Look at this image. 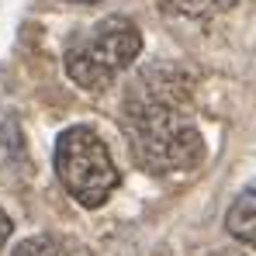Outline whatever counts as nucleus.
<instances>
[{
	"instance_id": "obj_1",
	"label": "nucleus",
	"mask_w": 256,
	"mask_h": 256,
	"mask_svg": "<svg viewBox=\"0 0 256 256\" xmlns=\"http://www.w3.org/2000/svg\"><path fill=\"white\" fill-rule=\"evenodd\" d=\"M125 135L132 160L152 176L194 170L204 160V138L194 122L156 94H135L125 108Z\"/></svg>"
},
{
	"instance_id": "obj_2",
	"label": "nucleus",
	"mask_w": 256,
	"mask_h": 256,
	"mask_svg": "<svg viewBox=\"0 0 256 256\" xmlns=\"http://www.w3.org/2000/svg\"><path fill=\"white\" fill-rule=\"evenodd\" d=\"M138 52H142V32L135 28V21L111 14L66 48V73L76 86L97 94L114 84L118 73L138 59Z\"/></svg>"
},
{
	"instance_id": "obj_3",
	"label": "nucleus",
	"mask_w": 256,
	"mask_h": 256,
	"mask_svg": "<svg viewBox=\"0 0 256 256\" xmlns=\"http://www.w3.org/2000/svg\"><path fill=\"white\" fill-rule=\"evenodd\" d=\"M56 176L84 208H100L118 187V166L90 125H73L56 138Z\"/></svg>"
},
{
	"instance_id": "obj_4",
	"label": "nucleus",
	"mask_w": 256,
	"mask_h": 256,
	"mask_svg": "<svg viewBox=\"0 0 256 256\" xmlns=\"http://www.w3.org/2000/svg\"><path fill=\"white\" fill-rule=\"evenodd\" d=\"M225 232L239 239L242 246L256 250V187H246L242 194H236V201L225 212Z\"/></svg>"
},
{
	"instance_id": "obj_5",
	"label": "nucleus",
	"mask_w": 256,
	"mask_h": 256,
	"mask_svg": "<svg viewBox=\"0 0 256 256\" xmlns=\"http://www.w3.org/2000/svg\"><path fill=\"white\" fill-rule=\"evenodd\" d=\"M239 0H160V7L166 14H176V18H190V21H208V18H218L225 10H232Z\"/></svg>"
},
{
	"instance_id": "obj_6",
	"label": "nucleus",
	"mask_w": 256,
	"mask_h": 256,
	"mask_svg": "<svg viewBox=\"0 0 256 256\" xmlns=\"http://www.w3.org/2000/svg\"><path fill=\"white\" fill-rule=\"evenodd\" d=\"M10 256H66V246L56 236H32V239L18 242V250Z\"/></svg>"
},
{
	"instance_id": "obj_7",
	"label": "nucleus",
	"mask_w": 256,
	"mask_h": 256,
	"mask_svg": "<svg viewBox=\"0 0 256 256\" xmlns=\"http://www.w3.org/2000/svg\"><path fill=\"white\" fill-rule=\"evenodd\" d=\"M10 228H14V225H10V218L0 212V250H4V242L10 239Z\"/></svg>"
},
{
	"instance_id": "obj_8",
	"label": "nucleus",
	"mask_w": 256,
	"mask_h": 256,
	"mask_svg": "<svg viewBox=\"0 0 256 256\" xmlns=\"http://www.w3.org/2000/svg\"><path fill=\"white\" fill-rule=\"evenodd\" d=\"M70 4H100V0H70Z\"/></svg>"
}]
</instances>
